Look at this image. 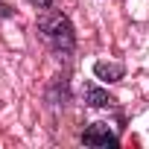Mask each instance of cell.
<instances>
[{
	"label": "cell",
	"mask_w": 149,
	"mask_h": 149,
	"mask_svg": "<svg viewBox=\"0 0 149 149\" xmlns=\"http://www.w3.org/2000/svg\"><path fill=\"white\" fill-rule=\"evenodd\" d=\"M38 35L44 38V44L56 53V56H70L76 50V32L67 15H61L58 9H44L38 15Z\"/></svg>",
	"instance_id": "cell-1"
},
{
	"label": "cell",
	"mask_w": 149,
	"mask_h": 149,
	"mask_svg": "<svg viewBox=\"0 0 149 149\" xmlns=\"http://www.w3.org/2000/svg\"><path fill=\"white\" fill-rule=\"evenodd\" d=\"M79 140L85 146H117L120 143V134L108 129V123H91L85 126V132L79 134Z\"/></svg>",
	"instance_id": "cell-2"
},
{
	"label": "cell",
	"mask_w": 149,
	"mask_h": 149,
	"mask_svg": "<svg viewBox=\"0 0 149 149\" xmlns=\"http://www.w3.org/2000/svg\"><path fill=\"white\" fill-rule=\"evenodd\" d=\"M94 76L102 82H120L126 76V64L123 61H97L94 64Z\"/></svg>",
	"instance_id": "cell-3"
},
{
	"label": "cell",
	"mask_w": 149,
	"mask_h": 149,
	"mask_svg": "<svg viewBox=\"0 0 149 149\" xmlns=\"http://www.w3.org/2000/svg\"><path fill=\"white\" fill-rule=\"evenodd\" d=\"M85 105H91V108H111L114 97L108 91L97 88V85H85Z\"/></svg>",
	"instance_id": "cell-4"
},
{
	"label": "cell",
	"mask_w": 149,
	"mask_h": 149,
	"mask_svg": "<svg viewBox=\"0 0 149 149\" xmlns=\"http://www.w3.org/2000/svg\"><path fill=\"white\" fill-rule=\"evenodd\" d=\"M26 3H32L35 9H47V6L53 3V0H26Z\"/></svg>",
	"instance_id": "cell-5"
}]
</instances>
